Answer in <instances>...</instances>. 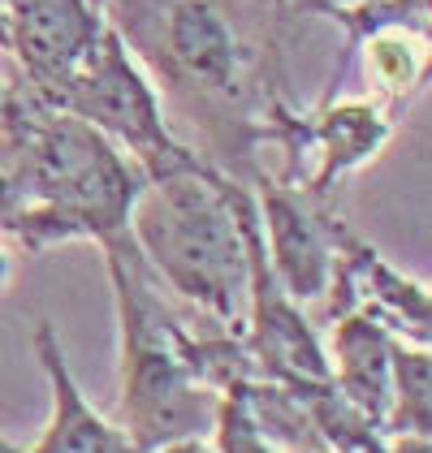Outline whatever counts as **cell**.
I'll use <instances>...</instances> for the list:
<instances>
[{"mask_svg":"<svg viewBox=\"0 0 432 453\" xmlns=\"http://www.w3.org/2000/svg\"><path fill=\"white\" fill-rule=\"evenodd\" d=\"M108 268L121 311V402L117 427L139 453H156L174 441L212 432L220 393L195 376L186 358V328L160 303L156 277L147 273L139 246L121 234L104 238Z\"/></svg>","mask_w":432,"mask_h":453,"instance_id":"obj_3","label":"cell"},{"mask_svg":"<svg viewBox=\"0 0 432 453\" xmlns=\"http://www.w3.org/2000/svg\"><path fill=\"white\" fill-rule=\"evenodd\" d=\"M61 104H70L73 117H82L91 126H104L117 139H126L147 160V169L156 177L195 165L169 142L160 117H156L151 91L143 87V78L130 70L121 43L112 35L96 39V48L87 52V61L70 78V91H66Z\"/></svg>","mask_w":432,"mask_h":453,"instance_id":"obj_4","label":"cell"},{"mask_svg":"<svg viewBox=\"0 0 432 453\" xmlns=\"http://www.w3.org/2000/svg\"><path fill=\"white\" fill-rule=\"evenodd\" d=\"M169 57L186 78L212 91H234L229 82L238 78V43L208 0H178L169 9Z\"/></svg>","mask_w":432,"mask_h":453,"instance_id":"obj_9","label":"cell"},{"mask_svg":"<svg viewBox=\"0 0 432 453\" xmlns=\"http://www.w3.org/2000/svg\"><path fill=\"white\" fill-rule=\"evenodd\" d=\"M18 211V190H13V181L0 173V225H9V216Z\"/></svg>","mask_w":432,"mask_h":453,"instance_id":"obj_12","label":"cell"},{"mask_svg":"<svg viewBox=\"0 0 432 453\" xmlns=\"http://www.w3.org/2000/svg\"><path fill=\"white\" fill-rule=\"evenodd\" d=\"M385 453H428V436H394V445H385Z\"/></svg>","mask_w":432,"mask_h":453,"instance_id":"obj_13","label":"cell"},{"mask_svg":"<svg viewBox=\"0 0 432 453\" xmlns=\"http://www.w3.org/2000/svg\"><path fill=\"white\" fill-rule=\"evenodd\" d=\"M428 393H432L428 349L394 337V349H390V415H385V436H428V427H432Z\"/></svg>","mask_w":432,"mask_h":453,"instance_id":"obj_10","label":"cell"},{"mask_svg":"<svg viewBox=\"0 0 432 453\" xmlns=\"http://www.w3.org/2000/svg\"><path fill=\"white\" fill-rule=\"evenodd\" d=\"M135 238L156 280L174 285L186 303L208 311L229 333H243L251 294V208L234 186L204 177L199 165L156 177L135 199Z\"/></svg>","mask_w":432,"mask_h":453,"instance_id":"obj_2","label":"cell"},{"mask_svg":"<svg viewBox=\"0 0 432 453\" xmlns=\"http://www.w3.org/2000/svg\"><path fill=\"white\" fill-rule=\"evenodd\" d=\"M13 126L18 169L4 173L18 190V211L4 229L27 246L66 242V238H112L126 229L130 208L143 190L135 173L91 121L48 108H4Z\"/></svg>","mask_w":432,"mask_h":453,"instance_id":"obj_1","label":"cell"},{"mask_svg":"<svg viewBox=\"0 0 432 453\" xmlns=\"http://www.w3.org/2000/svg\"><path fill=\"white\" fill-rule=\"evenodd\" d=\"M385 139V126L372 108H342L328 117V173L333 169H346V165H359L363 156L376 151V142Z\"/></svg>","mask_w":432,"mask_h":453,"instance_id":"obj_11","label":"cell"},{"mask_svg":"<svg viewBox=\"0 0 432 453\" xmlns=\"http://www.w3.org/2000/svg\"><path fill=\"white\" fill-rule=\"evenodd\" d=\"M0 117H4V104H0Z\"/></svg>","mask_w":432,"mask_h":453,"instance_id":"obj_16","label":"cell"},{"mask_svg":"<svg viewBox=\"0 0 432 453\" xmlns=\"http://www.w3.org/2000/svg\"><path fill=\"white\" fill-rule=\"evenodd\" d=\"M35 354L43 363V372H48V384H52V418H48V427H43V436H39V445L31 453H139L117 423H108L82 397L78 380L66 367L57 328L48 319L35 328Z\"/></svg>","mask_w":432,"mask_h":453,"instance_id":"obj_6","label":"cell"},{"mask_svg":"<svg viewBox=\"0 0 432 453\" xmlns=\"http://www.w3.org/2000/svg\"><path fill=\"white\" fill-rule=\"evenodd\" d=\"M156 453H216V449H208L199 436H190V441H174V445H165V449H156Z\"/></svg>","mask_w":432,"mask_h":453,"instance_id":"obj_14","label":"cell"},{"mask_svg":"<svg viewBox=\"0 0 432 453\" xmlns=\"http://www.w3.org/2000/svg\"><path fill=\"white\" fill-rule=\"evenodd\" d=\"M18 57L48 100H66L70 78L100 39V22L82 0H4Z\"/></svg>","mask_w":432,"mask_h":453,"instance_id":"obj_5","label":"cell"},{"mask_svg":"<svg viewBox=\"0 0 432 453\" xmlns=\"http://www.w3.org/2000/svg\"><path fill=\"white\" fill-rule=\"evenodd\" d=\"M4 285H9V255L0 250V289H4Z\"/></svg>","mask_w":432,"mask_h":453,"instance_id":"obj_15","label":"cell"},{"mask_svg":"<svg viewBox=\"0 0 432 453\" xmlns=\"http://www.w3.org/2000/svg\"><path fill=\"white\" fill-rule=\"evenodd\" d=\"M264 208H268V242H273V277L282 280V289L294 303L324 298L337 273V255L324 229L303 211V203H294L282 190H264Z\"/></svg>","mask_w":432,"mask_h":453,"instance_id":"obj_8","label":"cell"},{"mask_svg":"<svg viewBox=\"0 0 432 453\" xmlns=\"http://www.w3.org/2000/svg\"><path fill=\"white\" fill-rule=\"evenodd\" d=\"M390 349H394V333L376 315H337L333 354H328L333 388L381 432H385V415H390Z\"/></svg>","mask_w":432,"mask_h":453,"instance_id":"obj_7","label":"cell"}]
</instances>
